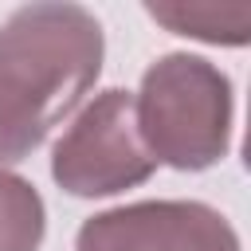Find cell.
I'll list each match as a JSON object with an SVG mask.
<instances>
[{"label":"cell","instance_id":"4","mask_svg":"<svg viewBox=\"0 0 251 251\" xmlns=\"http://www.w3.org/2000/svg\"><path fill=\"white\" fill-rule=\"evenodd\" d=\"M75 251H239V235L204 200H137L82 220Z\"/></svg>","mask_w":251,"mask_h":251},{"label":"cell","instance_id":"5","mask_svg":"<svg viewBox=\"0 0 251 251\" xmlns=\"http://www.w3.org/2000/svg\"><path fill=\"white\" fill-rule=\"evenodd\" d=\"M145 12L165 24L176 35L200 39V43H224L243 47L251 39V8L247 4H208V0H169V4H145Z\"/></svg>","mask_w":251,"mask_h":251},{"label":"cell","instance_id":"1","mask_svg":"<svg viewBox=\"0 0 251 251\" xmlns=\"http://www.w3.org/2000/svg\"><path fill=\"white\" fill-rule=\"evenodd\" d=\"M102 24L82 4L39 0L0 24V169L35 153L102 75Z\"/></svg>","mask_w":251,"mask_h":251},{"label":"cell","instance_id":"2","mask_svg":"<svg viewBox=\"0 0 251 251\" xmlns=\"http://www.w3.org/2000/svg\"><path fill=\"white\" fill-rule=\"evenodd\" d=\"M231 114V78L188 51H169L149 63L133 94V118L149 157L180 173H200L227 157Z\"/></svg>","mask_w":251,"mask_h":251},{"label":"cell","instance_id":"6","mask_svg":"<svg viewBox=\"0 0 251 251\" xmlns=\"http://www.w3.org/2000/svg\"><path fill=\"white\" fill-rule=\"evenodd\" d=\"M47 208L31 180L0 169V251H39Z\"/></svg>","mask_w":251,"mask_h":251},{"label":"cell","instance_id":"3","mask_svg":"<svg viewBox=\"0 0 251 251\" xmlns=\"http://www.w3.org/2000/svg\"><path fill=\"white\" fill-rule=\"evenodd\" d=\"M153 173L157 161L137 133L133 94L122 86L94 94L51 149V180L82 200L118 196L145 184Z\"/></svg>","mask_w":251,"mask_h":251}]
</instances>
